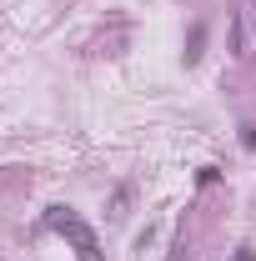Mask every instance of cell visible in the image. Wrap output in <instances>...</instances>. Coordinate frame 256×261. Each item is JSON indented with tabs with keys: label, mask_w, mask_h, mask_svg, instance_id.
<instances>
[{
	"label": "cell",
	"mask_w": 256,
	"mask_h": 261,
	"mask_svg": "<svg viewBox=\"0 0 256 261\" xmlns=\"http://www.w3.org/2000/svg\"><path fill=\"white\" fill-rule=\"evenodd\" d=\"M50 226L61 231V236H70V241H75L81 261H100V256H96V236H91V226H86L81 216H70L65 206H56V211H50Z\"/></svg>",
	"instance_id": "6da1fadb"
},
{
	"label": "cell",
	"mask_w": 256,
	"mask_h": 261,
	"mask_svg": "<svg viewBox=\"0 0 256 261\" xmlns=\"http://www.w3.org/2000/svg\"><path fill=\"white\" fill-rule=\"evenodd\" d=\"M231 56H246V15H231Z\"/></svg>",
	"instance_id": "7a4b0ae2"
},
{
	"label": "cell",
	"mask_w": 256,
	"mask_h": 261,
	"mask_svg": "<svg viewBox=\"0 0 256 261\" xmlns=\"http://www.w3.org/2000/svg\"><path fill=\"white\" fill-rule=\"evenodd\" d=\"M201 40H206V31H201V25H191V50H186V61H196V56H201Z\"/></svg>",
	"instance_id": "3957f363"
},
{
	"label": "cell",
	"mask_w": 256,
	"mask_h": 261,
	"mask_svg": "<svg viewBox=\"0 0 256 261\" xmlns=\"http://www.w3.org/2000/svg\"><path fill=\"white\" fill-rule=\"evenodd\" d=\"M241 146H246V151H256V126H241Z\"/></svg>",
	"instance_id": "277c9868"
},
{
	"label": "cell",
	"mask_w": 256,
	"mask_h": 261,
	"mask_svg": "<svg viewBox=\"0 0 256 261\" xmlns=\"http://www.w3.org/2000/svg\"><path fill=\"white\" fill-rule=\"evenodd\" d=\"M251 5H256V0H251Z\"/></svg>",
	"instance_id": "5b68a950"
}]
</instances>
